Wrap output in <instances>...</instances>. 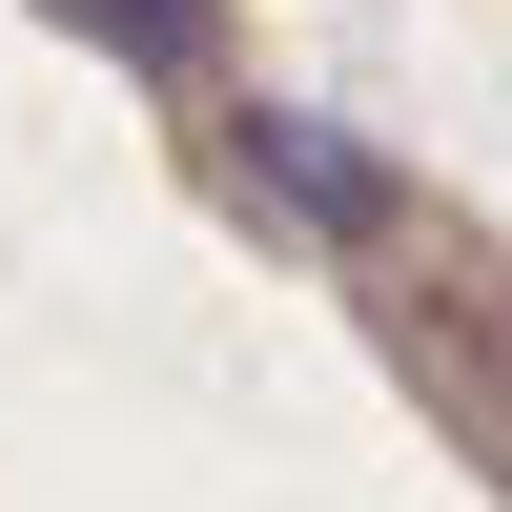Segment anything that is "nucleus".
I'll return each mask as SVG.
<instances>
[{"label": "nucleus", "mask_w": 512, "mask_h": 512, "mask_svg": "<svg viewBox=\"0 0 512 512\" xmlns=\"http://www.w3.org/2000/svg\"><path fill=\"white\" fill-rule=\"evenodd\" d=\"M82 21H103L144 82H226V0H82Z\"/></svg>", "instance_id": "nucleus-3"}, {"label": "nucleus", "mask_w": 512, "mask_h": 512, "mask_svg": "<svg viewBox=\"0 0 512 512\" xmlns=\"http://www.w3.org/2000/svg\"><path fill=\"white\" fill-rule=\"evenodd\" d=\"M369 328L410 349L431 431H451V451H472V472L512 492V267H492L472 226H431V205H410V226L369 246Z\"/></svg>", "instance_id": "nucleus-1"}, {"label": "nucleus", "mask_w": 512, "mask_h": 512, "mask_svg": "<svg viewBox=\"0 0 512 512\" xmlns=\"http://www.w3.org/2000/svg\"><path fill=\"white\" fill-rule=\"evenodd\" d=\"M226 185H246V205H287L308 246H349V267H369L390 226H410V185H390V164L349 144V123H308V103H267V123H226Z\"/></svg>", "instance_id": "nucleus-2"}]
</instances>
